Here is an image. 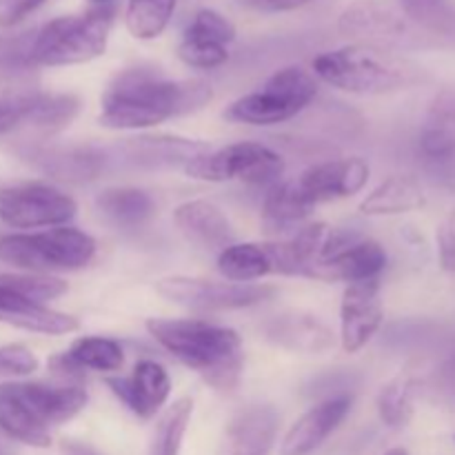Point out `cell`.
I'll return each mask as SVG.
<instances>
[{
	"label": "cell",
	"mask_w": 455,
	"mask_h": 455,
	"mask_svg": "<svg viewBox=\"0 0 455 455\" xmlns=\"http://www.w3.org/2000/svg\"><path fill=\"white\" fill-rule=\"evenodd\" d=\"M400 9L418 25L455 34V13L447 0H398Z\"/></svg>",
	"instance_id": "836d02e7"
},
{
	"label": "cell",
	"mask_w": 455,
	"mask_h": 455,
	"mask_svg": "<svg viewBox=\"0 0 455 455\" xmlns=\"http://www.w3.org/2000/svg\"><path fill=\"white\" fill-rule=\"evenodd\" d=\"M96 207L118 227H140L154 216L156 204L147 191L138 187H109L98 194Z\"/></svg>",
	"instance_id": "83f0119b"
},
{
	"label": "cell",
	"mask_w": 455,
	"mask_h": 455,
	"mask_svg": "<svg viewBox=\"0 0 455 455\" xmlns=\"http://www.w3.org/2000/svg\"><path fill=\"white\" fill-rule=\"evenodd\" d=\"M40 363L34 351L25 345L0 347V378H25L38 371Z\"/></svg>",
	"instance_id": "8d00e7d4"
},
{
	"label": "cell",
	"mask_w": 455,
	"mask_h": 455,
	"mask_svg": "<svg viewBox=\"0 0 455 455\" xmlns=\"http://www.w3.org/2000/svg\"><path fill=\"white\" fill-rule=\"evenodd\" d=\"M145 329L212 389L220 394H234L238 389L244 371V351L234 329L194 318H149Z\"/></svg>",
	"instance_id": "7a4b0ae2"
},
{
	"label": "cell",
	"mask_w": 455,
	"mask_h": 455,
	"mask_svg": "<svg viewBox=\"0 0 455 455\" xmlns=\"http://www.w3.org/2000/svg\"><path fill=\"white\" fill-rule=\"evenodd\" d=\"M114 20V4L53 18L47 25L36 29L34 44H31V65L69 67L102 56L109 43Z\"/></svg>",
	"instance_id": "277c9868"
},
{
	"label": "cell",
	"mask_w": 455,
	"mask_h": 455,
	"mask_svg": "<svg viewBox=\"0 0 455 455\" xmlns=\"http://www.w3.org/2000/svg\"><path fill=\"white\" fill-rule=\"evenodd\" d=\"M278 422V411L271 404L243 407L227 422L216 455H271Z\"/></svg>",
	"instance_id": "2e32d148"
},
{
	"label": "cell",
	"mask_w": 455,
	"mask_h": 455,
	"mask_svg": "<svg viewBox=\"0 0 455 455\" xmlns=\"http://www.w3.org/2000/svg\"><path fill=\"white\" fill-rule=\"evenodd\" d=\"M173 222L191 244L204 249V251L220 253L222 249L235 243L231 222L227 220L222 209L209 200H187V203L178 204L173 212Z\"/></svg>",
	"instance_id": "7402d4cb"
},
{
	"label": "cell",
	"mask_w": 455,
	"mask_h": 455,
	"mask_svg": "<svg viewBox=\"0 0 455 455\" xmlns=\"http://www.w3.org/2000/svg\"><path fill=\"white\" fill-rule=\"evenodd\" d=\"M262 336L271 345L293 354L318 355L333 347V331L314 314L284 311L262 324Z\"/></svg>",
	"instance_id": "44dd1931"
},
{
	"label": "cell",
	"mask_w": 455,
	"mask_h": 455,
	"mask_svg": "<svg viewBox=\"0 0 455 455\" xmlns=\"http://www.w3.org/2000/svg\"><path fill=\"white\" fill-rule=\"evenodd\" d=\"M235 40V25L216 9H198L182 31L178 58L187 67L212 71L229 60V47Z\"/></svg>",
	"instance_id": "7c38bea8"
},
{
	"label": "cell",
	"mask_w": 455,
	"mask_h": 455,
	"mask_svg": "<svg viewBox=\"0 0 455 455\" xmlns=\"http://www.w3.org/2000/svg\"><path fill=\"white\" fill-rule=\"evenodd\" d=\"M212 98V84L200 78L169 80L154 69L133 67L116 76L102 93L98 120L102 127L118 132L149 129L178 116L194 114L209 105Z\"/></svg>",
	"instance_id": "6da1fadb"
},
{
	"label": "cell",
	"mask_w": 455,
	"mask_h": 455,
	"mask_svg": "<svg viewBox=\"0 0 455 455\" xmlns=\"http://www.w3.org/2000/svg\"><path fill=\"white\" fill-rule=\"evenodd\" d=\"M318 204L302 191L298 180L278 182L269 187L265 204H262V225L269 234H287L291 229L305 227L307 218Z\"/></svg>",
	"instance_id": "d4e9b609"
},
{
	"label": "cell",
	"mask_w": 455,
	"mask_h": 455,
	"mask_svg": "<svg viewBox=\"0 0 455 455\" xmlns=\"http://www.w3.org/2000/svg\"><path fill=\"white\" fill-rule=\"evenodd\" d=\"M78 111L80 100L71 93H29L27 124L38 132L56 133L69 127Z\"/></svg>",
	"instance_id": "f1b7e54d"
},
{
	"label": "cell",
	"mask_w": 455,
	"mask_h": 455,
	"mask_svg": "<svg viewBox=\"0 0 455 455\" xmlns=\"http://www.w3.org/2000/svg\"><path fill=\"white\" fill-rule=\"evenodd\" d=\"M194 413V400L180 398L160 416L154 438L149 444V455H180L182 440Z\"/></svg>",
	"instance_id": "1f68e13d"
},
{
	"label": "cell",
	"mask_w": 455,
	"mask_h": 455,
	"mask_svg": "<svg viewBox=\"0 0 455 455\" xmlns=\"http://www.w3.org/2000/svg\"><path fill=\"white\" fill-rule=\"evenodd\" d=\"M18 395L44 427H58L78 416L87 404L83 385H43V382H13Z\"/></svg>",
	"instance_id": "603a6c76"
},
{
	"label": "cell",
	"mask_w": 455,
	"mask_h": 455,
	"mask_svg": "<svg viewBox=\"0 0 455 455\" xmlns=\"http://www.w3.org/2000/svg\"><path fill=\"white\" fill-rule=\"evenodd\" d=\"M96 256V240L76 227H52L0 238V260L27 274L84 269Z\"/></svg>",
	"instance_id": "5b68a950"
},
{
	"label": "cell",
	"mask_w": 455,
	"mask_h": 455,
	"mask_svg": "<svg viewBox=\"0 0 455 455\" xmlns=\"http://www.w3.org/2000/svg\"><path fill=\"white\" fill-rule=\"evenodd\" d=\"M385 455H409V453H407V449H400V447H395V449H389V451H387Z\"/></svg>",
	"instance_id": "f6af8a7d"
},
{
	"label": "cell",
	"mask_w": 455,
	"mask_h": 455,
	"mask_svg": "<svg viewBox=\"0 0 455 455\" xmlns=\"http://www.w3.org/2000/svg\"><path fill=\"white\" fill-rule=\"evenodd\" d=\"M22 158L44 176L76 185L96 180L107 163L105 154L96 147L65 145H31L22 151Z\"/></svg>",
	"instance_id": "e0dca14e"
},
{
	"label": "cell",
	"mask_w": 455,
	"mask_h": 455,
	"mask_svg": "<svg viewBox=\"0 0 455 455\" xmlns=\"http://www.w3.org/2000/svg\"><path fill=\"white\" fill-rule=\"evenodd\" d=\"M178 0H129L124 9L127 31L138 40H154L172 22Z\"/></svg>",
	"instance_id": "f546056e"
},
{
	"label": "cell",
	"mask_w": 455,
	"mask_h": 455,
	"mask_svg": "<svg viewBox=\"0 0 455 455\" xmlns=\"http://www.w3.org/2000/svg\"><path fill=\"white\" fill-rule=\"evenodd\" d=\"M318 96V80L302 67H283L256 92L240 96L225 109V118L235 124L271 127L287 123L307 109Z\"/></svg>",
	"instance_id": "8992f818"
},
{
	"label": "cell",
	"mask_w": 455,
	"mask_h": 455,
	"mask_svg": "<svg viewBox=\"0 0 455 455\" xmlns=\"http://www.w3.org/2000/svg\"><path fill=\"white\" fill-rule=\"evenodd\" d=\"M27 118H29V96L0 100V136L27 124Z\"/></svg>",
	"instance_id": "74e56055"
},
{
	"label": "cell",
	"mask_w": 455,
	"mask_h": 455,
	"mask_svg": "<svg viewBox=\"0 0 455 455\" xmlns=\"http://www.w3.org/2000/svg\"><path fill=\"white\" fill-rule=\"evenodd\" d=\"M443 373H444V378H447V382H451V385L455 387V351L449 355L447 363H444Z\"/></svg>",
	"instance_id": "7bdbcfd3"
},
{
	"label": "cell",
	"mask_w": 455,
	"mask_h": 455,
	"mask_svg": "<svg viewBox=\"0 0 455 455\" xmlns=\"http://www.w3.org/2000/svg\"><path fill=\"white\" fill-rule=\"evenodd\" d=\"M427 194L422 182L409 173H395L382 180L367 198L360 203L364 216H400L425 207Z\"/></svg>",
	"instance_id": "484cf974"
},
{
	"label": "cell",
	"mask_w": 455,
	"mask_h": 455,
	"mask_svg": "<svg viewBox=\"0 0 455 455\" xmlns=\"http://www.w3.org/2000/svg\"><path fill=\"white\" fill-rule=\"evenodd\" d=\"M438 260L444 271L455 274V212L449 213L438 227Z\"/></svg>",
	"instance_id": "f35d334b"
},
{
	"label": "cell",
	"mask_w": 455,
	"mask_h": 455,
	"mask_svg": "<svg viewBox=\"0 0 455 455\" xmlns=\"http://www.w3.org/2000/svg\"><path fill=\"white\" fill-rule=\"evenodd\" d=\"M238 7L247 9V12L256 13H287L296 12V9L307 7L311 3H318V0H234Z\"/></svg>",
	"instance_id": "60d3db41"
},
{
	"label": "cell",
	"mask_w": 455,
	"mask_h": 455,
	"mask_svg": "<svg viewBox=\"0 0 455 455\" xmlns=\"http://www.w3.org/2000/svg\"><path fill=\"white\" fill-rule=\"evenodd\" d=\"M67 355H69L84 373H114L120 371L124 364L123 347L116 340H111V338L102 336L78 338V340H74V345L67 349Z\"/></svg>",
	"instance_id": "4dcf8cb0"
},
{
	"label": "cell",
	"mask_w": 455,
	"mask_h": 455,
	"mask_svg": "<svg viewBox=\"0 0 455 455\" xmlns=\"http://www.w3.org/2000/svg\"><path fill=\"white\" fill-rule=\"evenodd\" d=\"M385 307L380 300V283L347 284L340 302V345L347 354H358L380 331Z\"/></svg>",
	"instance_id": "4fadbf2b"
},
{
	"label": "cell",
	"mask_w": 455,
	"mask_h": 455,
	"mask_svg": "<svg viewBox=\"0 0 455 455\" xmlns=\"http://www.w3.org/2000/svg\"><path fill=\"white\" fill-rule=\"evenodd\" d=\"M0 431L16 443L27 444V447L47 449L52 444L49 427H44L34 416L25 400L18 395L13 382L0 385Z\"/></svg>",
	"instance_id": "4316f807"
},
{
	"label": "cell",
	"mask_w": 455,
	"mask_h": 455,
	"mask_svg": "<svg viewBox=\"0 0 455 455\" xmlns=\"http://www.w3.org/2000/svg\"><path fill=\"white\" fill-rule=\"evenodd\" d=\"M47 0H0V27H13L40 9Z\"/></svg>",
	"instance_id": "ab89813d"
},
{
	"label": "cell",
	"mask_w": 455,
	"mask_h": 455,
	"mask_svg": "<svg viewBox=\"0 0 455 455\" xmlns=\"http://www.w3.org/2000/svg\"><path fill=\"white\" fill-rule=\"evenodd\" d=\"M87 3L92 4V7H109L114 0H87Z\"/></svg>",
	"instance_id": "ee69618b"
},
{
	"label": "cell",
	"mask_w": 455,
	"mask_h": 455,
	"mask_svg": "<svg viewBox=\"0 0 455 455\" xmlns=\"http://www.w3.org/2000/svg\"><path fill=\"white\" fill-rule=\"evenodd\" d=\"M156 291L164 300L194 311H234L256 307L275 293L269 284L256 283H218V280L169 275L156 283Z\"/></svg>",
	"instance_id": "ba28073f"
},
{
	"label": "cell",
	"mask_w": 455,
	"mask_h": 455,
	"mask_svg": "<svg viewBox=\"0 0 455 455\" xmlns=\"http://www.w3.org/2000/svg\"><path fill=\"white\" fill-rule=\"evenodd\" d=\"M427 118L438 120V123L455 129V87L444 89V92H440L438 96L434 98Z\"/></svg>",
	"instance_id": "b9f144b4"
},
{
	"label": "cell",
	"mask_w": 455,
	"mask_h": 455,
	"mask_svg": "<svg viewBox=\"0 0 455 455\" xmlns=\"http://www.w3.org/2000/svg\"><path fill=\"white\" fill-rule=\"evenodd\" d=\"M413 395H416V382L409 376L394 378L378 391L376 407L385 427L403 429L409 425L413 416Z\"/></svg>",
	"instance_id": "d6a6232c"
},
{
	"label": "cell",
	"mask_w": 455,
	"mask_h": 455,
	"mask_svg": "<svg viewBox=\"0 0 455 455\" xmlns=\"http://www.w3.org/2000/svg\"><path fill=\"white\" fill-rule=\"evenodd\" d=\"M120 151L127 156L129 163L138 167H172V164L185 167L189 160L207 154L209 145L203 140L178 136H138L127 138L120 145Z\"/></svg>",
	"instance_id": "cb8c5ba5"
},
{
	"label": "cell",
	"mask_w": 455,
	"mask_h": 455,
	"mask_svg": "<svg viewBox=\"0 0 455 455\" xmlns=\"http://www.w3.org/2000/svg\"><path fill=\"white\" fill-rule=\"evenodd\" d=\"M369 176H371L369 164L358 156H351V158L324 160L314 164L298 178V185L315 204H320L358 194L367 187Z\"/></svg>",
	"instance_id": "ac0fdd59"
},
{
	"label": "cell",
	"mask_w": 455,
	"mask_h": 455,
	"mask_svg": "<svg viewBox=\"0 0 455 455\" xmlns=\"http://www.w3.org/2000/svg\"><path fill=\"white\" fill-rule=\"evenodd\" d=\"M351 411L349 395H333L302 413L280 444V455H311L345 422Z\"/></svg>",
	"instance_id": "ffe728a7"
},
{
	"label": "cell",
	"mask_w": 455,
	"mask_h": 455,
	"mask_svg": "<svg viewBox=\"0 0 455 455\" xmlns=\"http://www.w3.org/2000/svg\"><path fill=\"white\" fill-rule=\"evenodd\" d=\"M78 204L47 182H22L0 187V220L13 229H52L76 218Z\"/></svg>",
	"instance_id": "9c48e42d"
},
{
	"label": "cell",
	"mask_w": 455,
	"mask_h": 455,
	"mask_svg": "<svg viewBox=\"0 0 455 455\" xmlns=\"http://www.w3.org/2000/svg\"><path fill=\"white\" fill-rule=\"evenodd\" d=\"M36 29L20 34L0 36V71H27L31 69V44Z\"/></svg>",
	"instance_id": "d590c367"
},
{
	"label": "cell",
	"mask_w": 455,
	"mask_h": 455,
	"mask_svg": "<svg viewBox=\"0 0 455 455\" xmlns=\"http://www.w3.org/2000/svg\"><path fill=\"white\" fill-rule=\"evenodd\" d=\"M185 173L204 182L238 180L253 187H274L284 173V158L262 142H234L189 160Z\"/></svg>",
	"instance_id": "52a82bcc"
},
{
	"label": "cell",
	"mask_w": 455,
	"mask_h": 455,
	"mask_svg": "<svg viewBox=\"0 0 455 455\" xmlns=\"http://www.w3.org/2000/svg\"><path fill=\"white\" fill-rule=\"evenodd\" d=\"M0 323L43 336H67L80 329L78 318L22 296L0 280Z\"/></svg>",
	"instance_id": "d6986e66"
},
{
	"label": "cell",
	"mask_w": 455,
	"mask_h": 455,
	"mask_svg": "<svg viewBox=\"0 0 455 455\" xmlns=\"http://www.w3.org/2000/svg\"><path fill=\"white\" fill-rule=\"evenodd\" d=\"M0 280L7 283L12 289H16V291H20L22 296L43 302V305L47 300H56L67 291L65 280L44 274H3Z\"/></svg>",
	"instance_id": "e575fe53"
},
{
	"label": "cell",
	"mask_w": 455,
	"mask_h": 455,
	"mask_svg": "<svg viewBox=\"0 0 455 455\" xmlns=\"http://www.w3.org/2000/svg\"><path fill=\"white\" fill-rule=\"evenodd\" d=\"M105 385L140 420H151L172 395V378L156 360H140L132 376H109Z\"/></svg>",
	"instance_id": "9a60e30c"
},
{
	"label": "cell",
	"mask_w": 455,
	"mask_h": 455,
	"mask_svg": "<svg viewBox=\"0 0 455 455\" xmlns=\"http://www.w3.org/2000/svg\"><path fill=\"white\" fill-rule=\"evenodd\" d=\"M218 271L231 283H253L267 275H296L287 243H234L218 253Z\"/></svg>",
	"instance_id": "5bb4252c"
},
{
	"label": "cell",
	"mask_w": 455,
	"mask_h": 455,
	"mask_svg": "<svg viewBox=\"0 0 455 455\" xmlns=\"http://www.w3.org/2000/svg\"><path fill=\"white\" fill-rule=\"evenodd\" d=\"M387 251L376 240H364L349 231L331 229L324 251L311 278L324 283H367L378 280L387 267Z\"/></svg>",
	"instance_id": "30bf717a"
},
{
	"label": "cell",
	"mask_w": 455,
	"mask_h": 455,
	"mask_svg": "<svg viewBox=\"0 0 455 455\" xmlns=\"http://www.w3.org/2000/svg\"><path fill=\"white\" fill-rule=\"evenodd\" d=\"M411 18L389 0H354L338 18V31L354 43L391 49L416 38Z\"/></svg>",
	"instance_id": "8fae6325"
},
{
	"label": "cell",
	"mask_w": 455,
	"mask_h": 455,
	"mask_svg": "<svg viewBox=\"0 0 455 455\" xmlns=\"http://www.w3.org/2000/svg\"><path fill=\"white\" fill-rule=\"evenodd\" d=\"M314 74L333 89L354 96H385L403 92L422 80L416 62L394 49L351 43L314 58Z\"/></svg>",
	"instance_id": "3957f363"
},
{
	"label": "cell",
	"mask_w": 455,
	"mask_h": 455,
	"mask_svg": "<svg viewBox=\"0 0 455 455\" xmlns=\"http://www.w3.org/2000/svg\"><path fill=\"white\" fill-rule=\"evenodd\" d=\"M74 455H93V453L84 451V449H76V451H74Z\"/></svg>",
	"instance_id": "bcb514c9"
}]
</instances>
